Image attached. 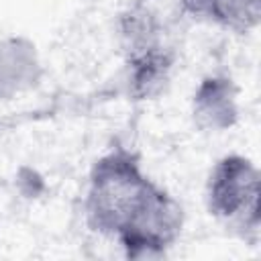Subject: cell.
Instances as JSON below:
<instances>
[{
  "mask_svg": "<svg viewBox=\"0 0 261 261\" xmlns=\"http://www.w3.org/2000/svg\"><path fill=\"white\" fill-rule=\"evenodd\" d=\"M177 6L188 18L234 35H249L261 24V0H177Z\"/></svg>",
  "mask_w": 261,
  "mask_h": 261,
  "instance_id": "8",
  "label": "cell"
},
{
  "mask_svg": "<svg viewBox=\"0 0 261 261\" xmlns=\"http://www.w3.org/2000/svg\"><path fill=\"white\" fill-rule=\"evenodd\" d=\"M122 59V86L126 98L130 102H149L167 90L175 69L177 53L169 43H165Z\"/></svg>",
  "mask_w": 261,
  "mask_h": 261,
  "instance_id": "5",
  "label": "cell"
},
{
  "mask_svg": "<svg viewBox=\"0 0 261 261\" xmlns=\"http://www.w3.org/2000/svg\"><path fill=\"white\" fill-rule=\"evenodd\" d=\"M114 33L122 57L165 45V20L149 0H130L114 20Z\"/></svg>",
  "mask_w": 261,
  "mask_h": 261,
  "instance_id": "7",
  "label": "cell"
},
{
  "mask_svg": "<svg viewBox=\"0 0 261 261\" xmlns=\"http://www.w3.org/2000/svg\"><path fill=\"white\" fill-rule=\"evenodd\" d=\"M184 222L186 212L179 200L155 181L128 220L120 226L114 241L120 245L126 259H161L179 241Z\"/></svg>",
  "mask_w": 261,
  "mask_h": 261,
  "instance_id": "3",
  "label": "cell"
},
{
  "mask_svg": "<svg viewBox=\"0 0 261 261\" xmlns=\"http://www.w3.org/2000/svg\"><path fill=\"white\" fill-rule=\"evenodd\" d=\"M43 75V57L31 37H0V98H12L39 88Z\"/></svg>",
  "mask_w": 261,
  "mask_h": 261,
  "instance_id": "6",
  "label": "cell"
},
{
  "mask_svg": "<svg viewBox=\"0 0 261 261\" xmlns=\"http://www.w3.org/2000/svg\"><path fill=\"white\" fill-rule=\"evenodd\" d=\"M153 184L137 151L118 143L102 153L88 173L84 196L88 228L114 239Z\"/></svg>",
  "mask_w": 261,
  "mask_h": 261,
  "instance_id": "1",
  "label": "cell"
},
{
  "mask_svg": "<svg viewBox=\"0 0 261 261\" xmlns=\"http://www.w3.org/2000/svg\"><path fill=\"white\" fill-rule=\"evenodd\" d=\"M190 116L202 133L218 135L234 128L241 118L237 82L222 71L200 77L190 98Z\"/></svg>",
  "mask_w": 261,
  "mask_h": 261,
  "instance_id": "4",
  "label": "cell"
},
{
  "mask_svg": "<svg viewBox=\"0 0 261 261\" xmlns=\"http://www.w3.org/2000/svg\"><path fill=\"white\" fill-rule=\"evenodd\" d=\"M261 173L255 161L241 153H226L214 161L206 177L204 202L210 216L226 222L243 241H259Z\"/></svg>",
  "mask_w": 261,
  "mask_h": 261,
  "instance_id": "2",
  "label": "cell"
}]
</instances>
